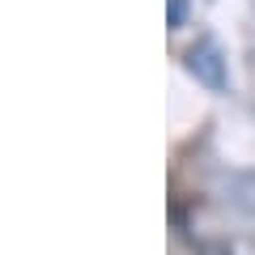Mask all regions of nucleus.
Instances as JSON below:
<instances>
[{"mask_svg":"<svg viewBox=\"0 0 255 255\" xmlns=\"http://www.w3.org/2000/svg\"><path fill=\"white\" fill-rule=\"evenodd\" d=\"M187 68L196 81H204L209 90H226V60H221V51L213 43H200L187 51Z\"/></svg>","mask_w":255,"mask_h":255,"instance_id":"f257e3e1","label":"nucleus"},{"mask_svg":"<svg viewBox=\"0 0 255 255\" xmlns=\"http://www.w3.org/2000/svg\"><path fill=\"white\" fill-rule=\"evenodd\" d=\"M183 17H187V0H170V30H179Z\"/></svg>","mask_w":255,"mask_h":255,"instance_id":"f03ea898","label":"nucleus"}]
</instances>
